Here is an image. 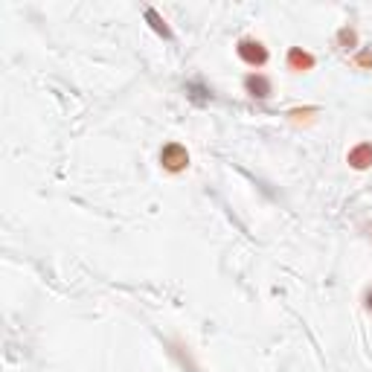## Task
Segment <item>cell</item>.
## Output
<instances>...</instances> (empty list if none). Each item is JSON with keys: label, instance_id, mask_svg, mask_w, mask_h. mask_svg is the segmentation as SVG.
<instances>
[{"label": "cell", "instance_id": "cell-9", "mask_svg": "<svg viewBox=\"0 0 372 372\" xmlns=\"http://www.w3.org/2000/svg\"><path fill=\"white\" fill-rule=\"evenodd\" d=\"M352 65L358 70H372V44L369 47H358V53L352 55Z\"/></svg>", "mask_w": 372, "mask_h": 372}, {"label": "cell", "instance_id": "cell-5", "mask_svg": "<svg viewBox=\"0 0 372 372\" xmlns=\"http://www.w3.org/2000/svg\"><path fill=\"white\" fill-rule=\"evenodd\" d=\"M346 163H349L355 172L372 169V143H358V146H352L349 154H346Z\"/></svg>", "mask_w": 372, "mask_h": 372}, {"label": "cell", "instance_id": "cell-1", "mask_svg": "<svg viewBox=\"0 0 372 372\" xmlns=\"http://www.w3.org/2000/svg\"><path fill=\"white\" fill-rule=\"evenodd\" d=\"M236 55L244 61L247 67H253V70L265 67V65H268V58H270L268 47H265L259 38H241V41L236 44Z\"/></svg>", "mask_w": 372, "mask_h": 372}, {"label": "cell", "instance_id": "cell-7", "mask_svg": "<svg viewBox=\"0 0 372 372\" xmlns=\"http://www.w3.org/2000/svg\"><path fill=\"white\" fill-rule=\"evenodd\" d=\"M334 44L337 50H344V53H358V29L355 26H340L337 29V35H334Z\"/></svg>", "mask_w": 372, "mask_h": 372}, {"label": "cell", "instance_id": "cell-3", "mask_svg": "<svg viewBox=\"0 0 372 372\" xmlns=\"http://www.w3.org/2000/svg\"><path fill=\"white\" fill-rule=\"evenodd\" d=\"M244 93L251 99H256V102H265V99H270L273 97V82H270V76H265V73H259V70H251L244 76Z\"/></svg>", "mask_w": 372, "mask_h": 372}, {"label": "cell", "instance_id": "cell-12", "mask_svg": "<svg viewBox=\"0 0 372 372\" xmlns=\"http://www.w3.org/2000/svg\"><path fill=\"white\" fill-rule=\"evenodd\" d=\"M363 230H366V239H369V241H372V224H366V227H363Z\"/></svg>", "mask_w": 372, "mask_h": 372}, {"label": "cell", "instance_id": "cell-10", "mask_svg": "<svg viewBox=\"0 0 372 372\" xmlns=\"http://www.w3.org/2000/svg\"><path fill=\"white\" fill-rule=\"evenodd\" d=\"M317 114H320V108H294V111H288V119L291 122H312Z\"/></svg>", "mask_w": 372, "mask_h": 372}, {"label": "cell", "instance_id": "cell-11", "mask_svg": "<svg viewBox=\"0 0 372 372\" xmlns=\"http://www.w3.org/2000/svg\"><path fill=\"white\" fill-rule=\"evenodd\" d=\"M361 302H363V308H366V312L372 314V285L363 291V300H361Z\"/></svg>", "mask_w": 372, "mask_h": 372}, {"label": "cell", "instance_id": "cell-6", "mask_svg": "<svg viewBox=\"0 0 372 372\" xmlns=\"http://www.w3.org/2000/svg\"><path fill=\"white\" fill-rule=\"evenodd\" d=\"M146 21H148V26H151L154 33H158V35H160L163 41H175V33H172V26L166 23V18H163V15L158 12V9H151V6H148V9H146Z\"/></svg>", "mask_w": 372, "mask_h": 372}, {"label": "cell", "instance_id": "cell-8", "mask_svg": "<svg viewBox=\"0 0 372 372\" xmlns=\"http://www.w3.org/2000/svg\"><path fill=\"white\" fill-rule=\"evenodd\" d=\"M186 97H190L195 105H209L212 102V90L204 82H186Z\"/></svg>", "mask_w": 372, "mask_h": 372}, {"label": "cell", "instance_id": "cell-2", "mask_svg": "<svg viewBox=\"0 0 372 372\" xmlns=\"http://www.w3.org/2000/svg\"><path fill=\"white\" fill-rule=\"evenodd\" d=\"M160 166L169 172V175H180L190 169V151H186V146L180 143H166L160 148Z\"/></svg>", "mask_w": 372, "mask_h": 372}, {"label": "cell", "instance_id": "cell-4", "mask_svg": "<svg viewBox=\"0 0 372 372\" xmlns=\"http://www.w3.org/2000/svg\"><path fill=\"white\" fill-rule=\"evenodd\" d=\"M285 65H288L291 73H308V70H314L317 58L308 50H302V47H291L288 55H285Z\"/></svg>", "mask_w": 372, "mask_h": 372}]
</instances>
